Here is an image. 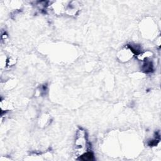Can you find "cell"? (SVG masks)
Instances as JSON below:
<instances>
[{
  "instance_id": "cell-1",
  "label": "cell",
  "mask_w": 161,
  "mask_h": 161,
  "mask_svg": "<svg viewBox=\"0 0 161 161\" xmlns=\"http://www.w3.org/2000/svg\"><path fill=\"white\" fill-rule=\"evenodd\" d=\"M87 148L88 142L86 132L82 129H79L77 131L75 139V151L76 154L82 156L87 153Z\"/></svg>"
}]
</instances>
